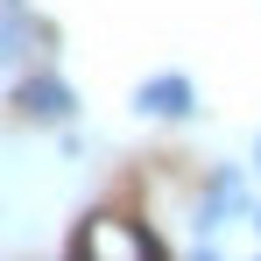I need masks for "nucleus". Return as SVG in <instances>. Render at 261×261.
Returning <instances> with one entry per match:
<instances>
[{"label": "nucleus", "mask_w": 261, "mask_h": 261, "mask_svg": "<svg viewBox=\"0 0 261 261\" xmlns=\"http://www.w3.org/2000/svg\"><path fill=\"white\" fill-rule=\"evenodd\" d=\"M71 261H163V247H155V233H148V226L106 212V219H85V226H78Z\"/></svg>", "instance_id": "f257e3e1"}, {"label": "nucleus", "mask_w": 261, "mask_h": 261, "mask_svg": "<svg viewBox=\"0 0 261 261\" xmlns=\"http://www.w3.org/2000/svg\"><path fill=\"white\" fill-rule=\"evenodd\" d=\"M134 106H141V113H155V120H184V113H191V106H198V92H191V78H148V85L134 92Z\"/></svg>", "instance_id": "f03ea898"}, {"label": "nucleus", "mask_w": 261, "mask_h": 261, "mask_svg": "<svg viewBox=\"0 0 261 261\" xmlns=\"http://www.w3.org/2000/svg\"><path fill=\"white\" fill-rule=\"evenodd\" d=\"M21 113L29 120H71V85L64 78H29L21 85Z\"/></svg>", "instance_id": "7ed1b4c3"}, {"label": "nucleus", "mask_w": 261, "mask_h": 261, "mask_svg": "<svg viewBox=\"0 0 261 261\" xmlns=\"http://www.w3.org/2000/svg\"><path fill=\"white\" fill-rule=\"evenodd\" d=\"M240 205H247V198H240V176L219 170L212 191H205V205H198V226H205V233H212V226H233V212H240Z\"/></svg>", "instance_id": "20e7f679"}, {"label": "nucleus", "mask_w": 261, "mask_h": 261, "mask_svg": "<svg viewBox=\"0 0 261 261\" xmlns=\"http://www.w3.org/2000/svg\"><path fill=\"white\" fill-rule=\"evenodd\" d=\"M21 43H36V29H29L21 14H0V64H7V57H21Z\"/></svg>", "instance_id": "39448f33"}, {"label": "nucleus", "mask_w": 261, "mask_h": 261, "mask_svg": "<svg viewBox=\"0 0 261 261\" xmlns=\"http://www.w3.org/2000/svg\"><path fill=\"white\" fill-rule=\"evenodd\" d=\"M198 261H219V254H212V247H205V254H198Z\"/></svg>", "instance_id": "423d86ee"}, {"label": "nucleus", "mask_w": 261, "mask_h": 261, "mask_svg": "<svg viewBox=\"0 0 261 261\" xmlns=\"http://www.w3.org/2000/svg\"><path fill=\"white\" fill-rule=\"evenodd\" d=\"M254 163H261V141H254Z\"/></svg>", "instance_id": "0eeeda50"}, {"label": "nucleus", "mask_w": 261, "mask_h": 261, "mask_svg": "<svg viewBox=\"0 0 261 261\" xmlns=\"http://www.w3.org/2000/svg\"><path fill=\"white\" fill-rule=\"evenodd\" d=\"M254 226H261V212H254Z\"/></svg>", "instance_id": "6e6552de"}]
</instances>
